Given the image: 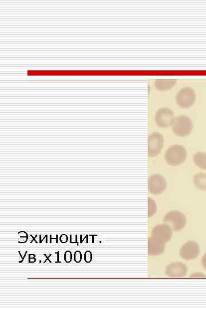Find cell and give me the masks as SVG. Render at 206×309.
<instances>
[{"label": "cell", "mask_w": 206, "mask_h": 309, "mask_svg": "<svg viewBox=\"0 0 206 309\" xmlns=\"http://www.w3.org/2000/svg\"><path fill=\"white\" fill-rule=\"evenodd\" d=\"M188 155L184 146L179 145L171 146L165 154V159L169 165L177 166L185 161Z\"/></svg>", "instance_id": "6da1fadb"}, {"label": "cell", "mask_w": 206, "mask_h": 309, "mask_svg": "<svg viewBox=\"0 0 206 309\" xmlns=\"http://www.w3.org/2000/svg\"><path fill=\"white\" fill-rule=\"evenodd\" d=\"M193 127L191 119L183 115L174 118L172 125L173 133L180 137L188 136L191 134Z\"/></svg>", "instance_id": "7a4b0ae2"}, {"label": "cell", "mask_w": 206, "mask_h": 309, "mask_svg": "<svg viewBox=\"0 0 206 309\" xmlns=\"http://www.w3.org/2000/svg\"><path fill=\"white\" fill-rule=\"evenodd\" d=\"M163 222L169 225L174 231L184 229L187 223V218L182 212L178 210L170 211L163 217Z\"/></svg>", "instance_id": "3957f363"}, {"label": "cell", "mask_w": 206, "mask_h": 309, "mask_svg": "<svg viewBox=\"0 0 206 309\" xmlns=\"http://www.w3.org/2000/svg\"><path fill=\"white\" fill-rule=\"evenodd\" d=\"M176 99L179 106L184 109L189 108L196 102L195 91L192 88H183L177 93Z\"/></svg>", "instance_id": "277c9868"}, {"label": "cell", "mask_w": 206, "mask_h": 309, "mask_svg": "<svg viewBox=\"0 0 206 309\" xmlns=\"http://www.w3.org/2000/svg\"><path fill=\"white\" fill-rule=\"evenodd\" d=\"M164 145V138L158 132H155L149 135L148 138V155L153 157L162 152Z\"/></svg>", "instance_id": "5b68a950"}, {"label": "cell", "mask_w": 206, "mask_h": 309, "mask_svg": "<svg viewBox=\"0 0 206 309\" xmlns=\"http://www.w3.org/2000/svg\"><path fill=\"white\" fill-rule=\"evenodd\" d=\"M167 187V181L162 175L155 174L149 177L148 188L151 194H161L166 190Z\"/></svg>", "instance_id": "8992f818"}, {"label": "cell", "mask_w": 206, "mask_h": 309, "mask_svg": "<svg viewBox=\"0 0 206 309\" xmlns=\"http://www.w3.org/2000/svg\"><path fill=\"white\" fill-rule=\"evenodd\" d=\"M174 119L173 111L169 108H160L155 115V123L163 129L172 126Z\"/></svg>", "instance_id": "52a82bcc"}, {"label": "cell", "mask_w": 206, "mask_h": 309, "mask_svg": "<svg viewBox=\"0 0 206 309\" xmlns=\"http://www.w3.org/2000/svg\"><path fill=\"white\" fill-rule=\"evenodd\" d=\"M200 253V247L198 243L190 241L182 246L180 255L183 260L190 261L195 260L199 256Z\"/></svg>", "instance_id": "ba28073f"}, {"label": "cell", "mask_w": 206, "mask_h": 309, "mask_svg": "<svg viewBox=\"0 0 206 309\" xmlns=\"http://www.w3.org/2000/svg\"><path fill=\"white\" fill-rule=\"evenodd\" d=\"M188 269L186 265L180 262H173L167 266L166 274L172 278H182L186 276Z\"/></svg>", "instance_id": "9c48e42d"}, {"label": "cell", "mask_w": 206, "mask_h": 309, "mask_svg": "<svg viewBox=\"0 0 206 309\" xmlns=\"http://www.w3.org/2000/svg\"><path fill=\"white\" fill-rule=\"evenodd\" d=\"M165 242L155 237L148 239V253L150 256H157L164 252Z\"/></svg>", "instance_id": "30bf717a"}, {"label": "cell", "mask_w": 206, "mask_h": 309, "mask_svg": "<svg viewBox=\"0 0 206 309\" xmlns=\"http://www.w3.org/2000/svg\"><path fill=\"white\" fill-rule=\"evenodd\" d=\"M173 230L166 224L155 226L152 230V236L162 239L165 243L171 240L173 236Z\"/></svg>", "instance_id": "8fae6325"}, {"label": "cell", "mask_w": 206, "mask_h": 309, "mask_svg": "<svg viewBox=\"0 0 206 309\" xmlns=\"http://www.w3.org/2000/svg\"><path fill=\"white\" fill-rule=\"evenodd\" d=\"M176 83L174 79H159L155 81V86L159 90L166 91L172 88Z\"/></svg>", "instance_id": "7c38bea8"}, {"label": "cell", "mask_w": 206, "mask_h": 309, "mask_svg": "<svg viewBox=\"0 0 206 309\" xmlns=\"http://www.w3.org/2000/svg\"><path fill=\"white\" fill-rule=\"evenodd\" d=\"M195 186L202 191L206 190V173L200 172L194 177Z\"/></svg>", "instance_id": "4fadbf2b"}, {"label": "cell", "mask_w": 206, "mask_h": 309, "mask_svg": "<svg viewBox=\"0 0 206 309\" xmlns=\"http://www.w3.org/2000/svg\"><path fill=\"white\" fill-rule=\"evenodd\" d=\"M193 160L198 167L206 170V153L198 152L194 154Z\"/></svg>", "instance_id": "5bb4252c"}, {"label": "cell", "mask_w": 206, "mask_h": 309, "mask_svg": "<svg viewBox=\"0 0 206 309\" xmlns=\"http://www.w3.org/2000/svg\"><path fill=\"white\" fill-rule=\"evenodd\" d=\"M157 211V206L156 202L150 198H149V217H151Z\"/></svg>", "instance_id": "9a60e30c"}, {"label": "cell", "mask_w": 206, "mask_h": 309, "mask_svg": "<svg viewBox=\"0 0 206 309\" xmlns=\"http://www.w3.org/2000/svg\"><path fill=\"white\" fill-rule=\"evenodd\" d=\"M83 256L82 253L80 252V251L77 250L76 251L75 253L73 254V260L77 264H79L82 261Z\"/></svg>", "instance_id": "2e32d148"}, {"label": "cell", "mask_w": 206, "mask_h": 309, "mask_svg": "<svg viewBox=\"0 0 206 309\" xmlns=\"http://www.w3.org/2000/svg\"><path fill=\"white\" fill-rule=\"evenodd\" d=\"M73 260V255L71 251H66L64 253V261L67 264L71 263Z\"/></svg>", "instance_id": "e0dca14e"}, {"label": "cell", "mask_w": 206, "mask_h": 309, "mask_svg": "<svg viewBox=\"0 0 206 309\" xmlns=\"http://www.w3.org/2000/svg\"><path fill=\"white\" fill-rule=\"evenodd\" d=\"M84 260L86 263H91L92 260V254L91 251H86L84 255Z\"/></svg>", "instance_id": "ac0fdd59"}, {"label": "cell", "mask_w": 206, "mask_h": 309, "mask_svg": "<svg viewBox=\"0 0 206 309\" xmlns=\"http://www.w3.org/2000/svg\"><path fill=\"white\" fill-rule=\"evenodd\" d=\"M69 243H71V244H77V245L79 246V242H78V235H69Z\"/></svg>", "instance_id": "d6986e66"}, {"label": "cell", "mask_w": 206, "mask_h": 309, "mask_svg": "<svg viewBox=\"0 0 206 309\" xmlns=\"http://www.w3.org/2000/svg\"><path fill=\"white\" fill-rule=\"evenodd\" d=\"M60 252H57L55 253L54 254L53 256L52 254V256L50 257L49 258H53V260L54 263H60Z\"/></svg>", "instance_id": "ffe728a7"}, {"label": "cell", "mask_w": 206, "mask_h": 309, "mask_svg": "<svg viewBox=\"0 0 206 309\" xmlns=\"http://www.w3.org/2000/svg\"><path fill=\"white\" fill-rule=\"evenodd\" d=\"M69 237L67 235L62 234L60 236V242L61 243H66L68 242Z\"/></svg>", "instance_id": "44dd1931"}, {"label": "cell", "mask_w": 206, "mask_h": 309, "mask_svg": "<svg viewBox=\"0 0 206 309\" xmlns=\"http://www.w3.org/2000/svg\"><path fill=\"white\" fill-rule=\"evenodd\" d=\"M18 253L19 255H20V258H19V263H20V264H21V263L24 261L26 254L27 253H28V252H27V251H24V254H22L21 252H20V251H19Z\"/></svg>", "instance_id": "7402d4cb"}, {"label": "cell", "mask_w": 206, "mask_h": 309, "mask_svg": "<svg viewBox=\"0 0 206 309\" xmlns=\"http://www.w3.org/2000/svg\"><path fill=\"white\" fill-rule=\"evenodd\" d=\"M28 237H19L18 243H25L28 241Z\"/></svg>", "instance_id": "603a6c76"}, {"label": "cell", "mask_w": 206, "mask_h": 309, "mask_svg": "<svg viewBox=\"0 0 206 309\" xmlns=\"http://www.w3.org/2000/svg\"><path fill=\"white\" fill-rule=\"evenodd\" d=\"M59 237V235H56V237L53 238V235H49V243H52V240H56V243H59V240H58V237Z\"/></svg>", "instance_id": "cb8c5ba5"}, {"label": "cell", "mask_w": 206, "mask_h": 309, "mask_svg": "<svg viewBox=\"0 0 206 309\" xmlns=\"http://www.w3.org/2000/svg\"><path fill=\"white\" fill-rule=\"evenodd\" d=\"M19 237H29V235L25 231L18 232Z\"/></svg>", "instance_id": "d4e9b609"}, {"label": "cell", "mask_w": 206, "mask_h": 309, "mask_svg": "<svg viewBox=\"0 0 206 309\" xmlns=\"http://www.w3.org/2000/svg\"><path fill=\"white\" fill-rule=\"evenodd\" d=\"M202 262L204 269L206 270V253L205 254L203 258H202Z\"/></svg>", "instance_id": "484cf974"}, {"label": "cell", "mask_w": 206, "mask_h": 309, "mask_svg": "<svg viewBox=\"0 0 206 309\" xmlns=\"http://www.w3.org/2000/svg\"><path fill=\"white\" fill-rule=\"evenodd\" d=\"M46 235H39V243H41L44 241V239L46 238Z\"/></svg>", "instance_id": "4316f807"}, {"label": "cell", "mask_w": 206, "mask_h": 309, "mask_svg": "<svg viewBox=\"0 0 206 309\" xmlns=\"http://www.w3.org/2000/svg\"><path fill=\"white\" fill-rule=\"evenodd\" d=\"M87 234L85 235V237L83 239V235H80V243H83L85 239L87 238Z\"/></svg>", "instance_id": "83f0119b"}, {"label": "cell", "mask_w": 206, "mask_h": 309, "mask_svg": "<svg viewBox=\"0 0 206 309\" xmlns=\"http://www.w3.org/2000/svg\"><path fill=\"white\" fill-rule=\"evenodd\" d=\"M36 261L37 260L36 258H30V259H29V260H28L29 264H34V263L36 262Z\"/></svg>", "instance_id": "f1b7e54d"}, {"label": "cell", "mask_w": 206, "mask_h": 309, "mask_svg": "<svg viewBox=\"0 0 206 309\" xmlns=\"http://www.w3.org/2000/svg\"><path fill=\"white\" fill-rule=\"evenodd\" d=\"M28 257L29 259L36 258V255L34 254H29Z\"/></svg>", "instance_id": "f546056e"}, {"label": "cell", "mask_w": 206, "mask_h": 309, "mask_svg": "<svg viewBox=\"0 0 206 309\" xmlns=\"http://www.w3.org/2000/svg\"><path fill=\"white\" fill-rule=\"evenodd\" d=\"M48 235H46V243H48Z\"/></svg>", "instance_id": "4dcf8cb0"}, {"label": "cell", "mask_w": 206, "mask_h": 309, "mask_svg": "<svg viewBox=\"0 0 206 309\" xmlns=\"http://www.w3.org/2000/svg\"><path fill=\"white\" fill-rule=\"evenodd\" d=\"M88 237H89V235H87V238H86V243H88Z\"/></svg>", "instance_id": "1f68e13d"}]
</instances>
